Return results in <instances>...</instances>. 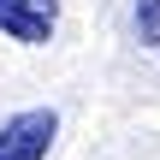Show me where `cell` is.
Returning a JSON list of instances; mask_svg holds the SVG:
<instances>
[{
  "mask_svg": "<svg viewBox=\"0 0 160 160\" xmlns=\"http://www.w3.org/2000/svg\"><path fill=\"white\" fill-rule=\"evenodd\" d=\"M59 137V113L53 107H24L0 125V160H48Z\"/></svg>",
  "mask_w": 160,
  "mask_h": 160,
  "instance_id": "6da1fadb",
  "label": "cell"
},
{
  "mask_svg": "<svg viewBox=\"0 0 160 160\" xmlns=\"http://www.w3.org/2000/svg\"><path fill=\"white\" fill-rule=\"evenodd\" d=\"M59 24V0H0V36L24 48H48Z\"/></svg>",
  "mask_w": 160,
  "mask_h": 160,
  "instance_id": "7a4b0ae2",
  "label": "cell"
},
{
  "mask_svg": "<svg viewBox=\"0 0 160 160\" xmlns=\"http://www.w3.org/2000/svg\"><path fill=\"white\" fill-rule=\"evenodd\" d=\"M131 24H137V42L142 48H160V0H137L131 6Z\"/></svg>",
  "mask_w": 160,
  "mask_h": 160,
  "instance_id": "3957f363",
  "label": "cell"
}]
</instances>
